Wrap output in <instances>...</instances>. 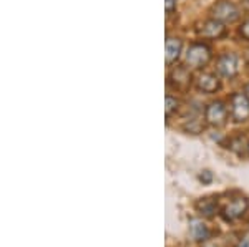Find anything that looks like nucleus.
I'll list each match as a JSON object with an SVG mask.
<instances>
[{"instance_id":"f257e3e1","label":"nucleus","mask_w":249,"mask_h":247,"mask_svg":"<svg viewBox=\"0 0 249 247\" xmlns=\"http://www.w3.org/2000/svg\"><path fill=\"white\" fill-rule=\"evenodd\" d=\"M210 60H211V50L204 43H195V45H191L186 51V57H184L186 65H190L191 68H203V66H206L210 63Z\"/></svg>"},{"instance_id":"f03ea898","label":"nucleus","mask_w":249,"mask_h":247,"mask_svg":"<svg viewBox=\"0 0 249 247\" xmlns=\"http://www.w3.org/2000/svg\"><path fill=\"white\" fill-rule=\"evenodd\" d=\"M213 18L219 20L221 23H232L239 18V10L234 3L228 0H221L213 7Z\"/></svg>"},{"instance_id":"7ed1b4c3","label":"nucleus","mask_w":249,"mask_h":247,"mask_svg":"<svg viewBox=\"0 0 249 247\" xmlns=\"http://www.w3.org/2000/svg\"><path fill=\"white\" fill-rule=\"evenodd\" d=\"M248 206H249V202H248L246 198H234L232 201H230V204L224 206V209H223V213H221V214H223L224 221L232 222V221L239 219L244 213H246Z\"/></svg>"},{"instance_id":"20e7f679","label":"nucleus","mask_w":249,"mask_h":247,"mask_svg":"<svg viewBox=\"0 0 249 247\" xmlns=\"http://www.w3.org/2000/svg\"><path fill=\"white\" fill-rule=\"evenodd\" d=\"M216 70L223 78H234L238 73V57L234 53H224L218 60Z\"/></svg>"},{"instance_id":"39448f33","label":"nucleus","mask_w":249,"mask_h":247,"mask_svg":"<svg viewBox=\"0 0 249 247\" xmlns=\"http://www.w3.org/2000/svg\"><path fill=\"white\" fill-rule=\"evenodd\" d=\"M231 111L236 121H244L249 118V98L246 93H234L231 98Z\"/></svg>"},{"instance_id":"423d86ee","label":"nucleus","mask_w":249,"mask_h":247,"mask_svg":"<svg viewBox=\"0 0 249 247\" xmlns=\"http://www.w3.org/2000/svg\"><path fill=\"white\" fill-rule=\"evenodd\" d=\"M226 116H228V110L221 101L211 103V105L206 108V121L210 123V125H213V126L224 125Z\"/></svg>"},{"instance_id":"0eeeda50","label":"nucleus","mask_w":249,"mask_h":247,"mask_svg":"<svg viewBox=\"0 0 249 247\" xmlns=\"http://www.w3.org/2000/svg\"><path fill=\"white\" fill-rule=\"evenodd\" d=\"M224 32H226L224 23H221L216 18L208 20V22H204L198 29V33L204 38H221L224 35Z\"/></svg>"},{"instance_id":"6e6552de","label":"nucleus","mask_w":249,"mask_h":247,"mask_svg":"<svg viewBox=\"0 0 249 247\" xmlns=\"http://www.w3.org/2000/svg\"><path fill=\"white\" fill-rule=\"evenodd\" d=\"M170 83L175 88L178 90H186L188 86L191 85V75L190 71L186 68H183V66H179V68H175L171 71L170 75Z\"/></svg>"},{"instance_id":"1a4fd4ad","label":"nucleus","mask_w":249,"mask_h":247,"mask_svg":"<svg viewBox=\"0 0 249 247\" xmlns=\"http://www.w3.org/2000/svg\"><path fill=\"white\" fill-rule=\"evenodd\" d=\"M196 86L204 93H214L216 90H219V80L213 73H201L196 78Z\"/></svg>"},{"instance_id":"9d476101","label":"nucleus","mask_w":249,"mask_h":247,"mask_svg":"<svg viewBox=\"0 0 249 247\" xmlns=\"http://www.w3.org/2000/svg\"><path fill=\"white\" fill-rule=\"evenodd\" d=\"M183 43L179 38L176 37H168L166 38V45H164V50H166V63H173L176 62L181 53Z\"/></svg>"},{"instance_id":"9b49d317","label":"nucleus","mask_w":249,"mask_h":247,"mask_svg":"<svg viewBox=\"0 0 249 247\" xmlns=\"http://www.w3.org/2000/svg\"><path fill=\"white\" fill-rule=\"evenodd\" d=\"M190 231L191 236L196 239V241H206L210 237V229L204 224L201 219H191L190 221Z\"/></svg>"},{"instance_id":"f8f14e48","label":"nucleus","mask_w":249,"mask_h":247,"mask_svg":"<svg viewBox=\"0 0 249 247\" xmlns=\"http://www.w3.org/2000/svg\"><path fill=\"white\" fill-rule=\"evenodd\" d=\"M196 209H198L201 214H204V216L213 217L216 211H218V206H216V201H213V199L206 198V199H201V201L196 204Z\"/></svg>"},{"instance_id":"ddd939ff","label":"nucleus","mask_w":249,"mask_h":247,"mask_svg":"<svg viewBox=\"0 0 249 247\" xmlns=\"http://www.w3.org/2000/svg\"><path fill=\"white\" fill-rule=\"evenodd\" d=\"M178 105H179L178 99H176L175 97H170V95H168V97H166V106H164V113H166V116H171L173 111L178 110Z\"/></svg>"},{"instance_id":"4468645a","label":"nucleus","mask_w":249,"mask_h":247,"mask_svg":"<svg viewBox=\"0 0 249 247\" xmlns=\"http://www.w3.org/2000/svg\"><path fill=\"white\" fill-rule=\"evenodd\" d=\"M164 9H166V14L170 15L176 10V0H164Z\"/></svg>"},{"instance_id":"2eb2a0df","label":"nucleus","mask_w":249,"mask_h":247,"mask_svg":"<svg viewBox=\"0 0 249 247\" xmlns=\"http://www.w3.org/2000/svg\"><path fill=\"white\" fill-rule=\"evenodd\" d=\"M239 33L243 35L244 38L249 40V20H246V22L241 25V29H239Z\"/></svg>"},{"instance_id":"dca6fc26","label":"nucleus","mask_w":249,"mask_h":247,"mask_svg":"<svg viewBox=\"0 0 249 247\" xmlns=\"http://www.w3.org/2000/svg\"><path fill=\"white\" fill-rule=\"evenodd\" d=\"M199 179H201L203 182H206V184H208V182H211V179H213V174L210 173V171H204V173L201 174V176H199Z\"/></svg>"},{"instance_id":"f3484780","label":"nucleus","mask_w":249,"mask_h":247,"mask_svg":"<svg viewBox=\"0 0 249 247\" xmlns=\"http://www.w3.org/2000/svg\"><path fill=\"white\" fill-rule=\"evenodd\" d=\"M236 247H249V234H248V236H244L243 239H241L239 244L236 246Z\"/></svg>"},{"instance_id":"a211bd4d","label":"nucleus","mask_w":249,"mask_h":247,"mask_svg":"<svg viewBox=\"0 0 249 247\" xmlns=\"http://www.w3.org/2000/svg\"><path fill=\"white\" fill-rule=\"evenodd\" d=\"M244 93H246V97L249 98V83L246 85V88H244Z\"/></svg>"},{"instance_id":"6ab92c4d","label":"nucleus","mask_w":249,"mask_h":247,"mask_svg":"<svg viewBox=\"0 0 249 247\" xmlns=\"http://www.w3.org/2000/svg\"><path fill=\"white\" fill-rule=\"evenodd\" d=\"M206 247H216V246H213V244H208Z\"/></svg>"},{"instance_id":"aec40b11","label":"nucleus","mask_w":249,"mask_h":247,"mask_svg":"<svg viewBox=\"0 0 249 247\" xmlns=\"http://www.w3.org/2000/svg\"><path fill=\"white\" fill-rule=\"evenodd\" d=\"M248 151H249V146H248Z\"/></svg>"}]
</instances>
